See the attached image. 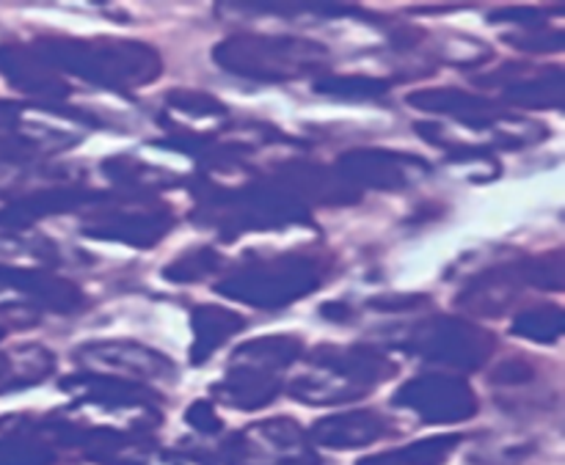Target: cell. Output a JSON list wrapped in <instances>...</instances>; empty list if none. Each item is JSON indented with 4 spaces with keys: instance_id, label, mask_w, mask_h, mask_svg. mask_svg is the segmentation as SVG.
<instances>
[{
    "instance_id": "obj_1",
    "label": "cell",
    "mask_w": 565,
    "mask_h": 465,
    "mask_svg": "<svg viewBox=\"0 0 565 465\" xmlns=\"http://www.w3.org/2000/svg\"><path fill=\"white\" fill-rule=\"evenodd\" d=\"M33 50L53 66L72 77L110 88V91H132L154 83L163 72V58L158 50L136 39H72L47 36L36 39Z\"/></svg>"
},
{
    "instance_id": "obj_2",
    "label": "cell",
    "mask_w": 565,
    "mask_h": 465,
    "mask_svg": "<svg viewBox=\"0 0 565 465\" xmlns=\"http://www.w3.org/2000/svg\"><path fill=\"white\" fill-rule=\"evenodd\" d=\"M309 367L323 372L301 375L290 383L292 400L303 405H342L367 397L379 383L390 380L397 372L395 364L379 347L353 345H320L307 356Z\"/></svg>"
},
{
    "instance_id": "obj_3",
    "label": "cell",
    "mask_w": 565,
    "mask_h": 465,
    "mask_svg": "<svg viewBox=\"0 0 565 465\" xmlns=\"http://www.w3.org/2000/svg\"><path fill=\"white\" fill-rule=\"evenodd\" d=\"M213 61L224 72L246 77V80L290 83L323 72L331 53L326 44L315 39L237 33L215 44Z\"/></svg>"
},
{
    "instance_id": "obj_4",
    "label": "cell",
    "mask_w": 565,
    "mask_h": 465,
    "mask_svg": "<svg viewBox=\"0 0 565 465\" xmlns=\"http://www.w3.org/2000/svg\"><path fill=\"white\" fill-rule=\"evenodd\" d=\"M329 264L320 257L287 253L274 259H248L232 270L215 292L230 301H241L254 309H285L323 286Z\"/></svg>"
},
{
    "instance_id": "obj_5",
    "label": "cell",
    "mask_w": 565,
    "mask_h": 465,
    "mask_svg": "<svg viewBox=\"0 0 565 465\" xmlns=\"http://www.w3.org/2000/svg\"><path fill=\"white\" fill-rule=\"evenodd\" d=\"M196 196L202 198L199 215H210V224L224 235V240L246 229H285L309 220V209L276 182H254L241 191L207 187Z\"/></svg>"
},
{
    "instance_id": "obj_6",
    "label": "cell",
    "mask_w": 565,
    "mask_h": 465,
    "mask_svg": "<svg viewBox=\"0 0 565 465\" xmlns=\"http://www.w3.org/2000/svg\"><path fill=\"white\" fill-rule=\"evenodd\" d=\"M403 350L436 367L452 369V375L478 372L494 353V336L467 320L436 317L414 325Z\"/></svg>"
},
{
    "instance_id": "obj_7",
    "label": "cell",
    "mask_w": 565,
    "mask_h": 465,
    "mask_svg": "<svg viewBox=\"0 0 565 465\" xmlns=\"http://www.w3.org/2000/svg\"><path fill=\"white\" fill-rule=\"evenodd\" d=\"M226 465H320L307 433L292 419H268L224 444Z\"/></svg>"
},
{
    "instance_id": "obj_8",
    "label": "cell",
    "mask_w": 565,
    "mask_h": 465,
    "mask_svg": "<svg viewBox=\"0 0 565 465\" xmlns=\"http://www.w3.org/2000/svg\"><path fill=\"white\" fill-rule=\"evenodd\" d=\"M397 408H408L425 424H461L478 413L480 402L472 386L452 372H423L401 386Z\"/></svg>"
},
{
    "instance_id": "obj_9",
    "label": "cell",
    "mask_w": 565,
    "mask_h": 465,
    "mask_svg": "<svg viewBox=\"0 0 565 465\" xmlns=\"http://www.w3.org/2000/svg\"><path fill=\"white\" fill-rule=\"evenodd\" d=\"M127 207L103 209L83 224V235L94 240L125 242L130 248H154L174 226L169 207L149 202L147 196H125Z\"/></svg>"
},
{
    "instance_id": "obj_10",
    "label": "cell",
    "mask_w": 565,
    "mask_h": 465,
    "mask_svg": "<svg viewBox=\"0 0 565 465\" xmlns=\"http://www.w3.org/2000/svg\"><path fill=\"white\" fill-rule=\"evenodd\" d=\"M75 361L83 364L88 372L116 375V378L132 380H169L174 378V361L163 353L143 347L130 339H110V342H88L75 350Z\"/></svg>"
},
{
    "instance_id": "obj_11",
    "label": "cell",
    "mask_w": 565,
    "mask_h": 465,
    "mask_svg": "<svg viewBox=\"0 0 565 465\" xmlns=\"http://www.w3.org/2000/svg\"><path fill=\"white\" fill-rule=\"evenodd\" d=\"M414 169L428 174L430 165L417 154L390 152V149H351L340 154L334 163V174L351 191H401L412 182Z\"/></svg>"
},
{
    "instance_id": "obj_12",
    "label": "cell",
    "mask_w": 565,
    "mask_h": 465,
    "mask_svg": "<svg viewBox=\"0 0 565 465\" xmlns=\"http://www.w3.org/2000/svg\"><path fill=\"white\" fill-rule=\"evenodd\" d=\"M486 86L502 88L505 102L516 108L541 110L561 108L565 102V72L563 66L530 69L527 64H505L494 75L483 77Z\"/></svg>"
},
{
    "instance_id": "obj_13",
    "label": "cell",
    "mask_w": 565,
    "mask_h": 465,
    "mask_svg": "<svg viewBox=\"0 0 565 465\" xmlns=\"http://www.w3.org/2000/svg\"><path fill=\"white\" fill-rule=\"evenodd\" d=\"M412 108L425 110V113H439L458 119L461 125H469L472 130H489V127H500L513 121V113H508L500 102L494 99L478 97L463 88H419L406 97Z\"/></svg>"
},
{
    "instance_id": "obj_14",
    "label": "cell",
    "mask_w": 565,
    "mask_h": 465,
    "mask_svg": "<svg viewBox=\"0 0 565 465\" xmlns=\"http://www.w3.org/2000/svg\"><path fill=\"white\" fill-rule=\"evenodd\" d=\"M0 75L9 80L11 88L28 97L58 102L72 94L70 83H64V77L33 50V44L31 47L17 42L0 44Z\"/></svg>"
},
{
    "instance_id": "obj_15",
    "label": "cell",
    "mask_w": 565,
    "mask_h": 465,
    "mask_svg": "<svg viewBox=\"0 0 565 465\" xmlns=\"http://www.w3.org/2000/svg\"><path fill=\"white\" fill-rule=\"evenodd\" d=\"M392 430L390 419L375 411H351V413H331V417L318 419L309 430V441L323 450L351 452L364 450V446L379 444Z\"/></svg>"
},
{
    "instance_id": "obj_16",
    "label": "cell",
    "mask_w": 565,
    "mask_h": 465,
    "mask_svg": "<svg viewBox=\"0 0 565 465\" xmlns=\"http://www.w3.org/2000/svg\"><path fill=\"white\" fill-rule=\"evenodd\" d=\"M527 286L530 281L524 262L502 264V268H491L486 270V273H480L478 279L458 295V306L467 309V312L472 314H480V317H500Z\"/></svg>"
},
{
    "instance_id": "obj_17",
    "label": "cell",
    "mask_w": 565,
    "mask_h": 465,
    "mask_svg": "<svg viewBox=\"0 0 565 465\" xmlns=\"http://www.w3.org/2000/svg\"><path fill=\"white\" fill-rule=\"evenodd\" d=\"M61 389L66 394L81 397L83 402L105 408H152L158 402V394H152L147 383H132L116 375L88 372V369H77L61 378Z\"/></svg>"
},
{
    "instance_id": "obj_18",
    "label": "cell",
    "mask_w": 565,
    "mask_h": 465,
    "mask_svg": "<svg viewBox=\"0 0 565 465\" xmlns=\"http://www.w3.org/2000/svg\"><path fill=\"white\" fill-rule=\"evenodd\" d=\"M0 284L33 298L39 306L58 314L77 312V309L83 306V301H86L81 286H75L66 279H58V275L53 273H44V270L6 268V264H0Z\"/></svg>"
},
{
    "instance_id": "obj_19",
    "label": "cell",
    "mask_w": 565,
    "mask_h": 465,
    "mask_svg": "<svg viewBox=\"0 0 565 465\" xmlns=\"http://www.w3.org/2000/svg\"><path fill=\"white\" fill-rule=\"evenodd\" d=\"M22 110L25 105L20 102H0V160H33L77 141L66 132H28V125H22Z\"/></svg>"
},
{
    "instance_id": "obj_20",
    "label": "cell",
    "mask_w": 565,
    "mask_h": 465,
    "mask_svg": "<svg viewBox=\"0 0 565 465\" xmlns=\"http://www.w3.org/2000/svg\"><path fill=\"white\" fill-rule=\"evenodd\" d=\"M215 397L224 405L237 411H263L279 397L281 378L276 372L246 367V364H230V372L221 383H215Z\"/></svg>"
},
{
    "instance_id": "obj_21",
    "label": "cell",
    "mask_w": 565,
    "mask_h": 465,
    "mask_svg": "<svg viewBox=\"0 0 565 465\" xmlns=\"http://www.w3.org/2000/svg\"><path fill=\"white\" fill-rule=\"evenodd\" d=\"M105 193H92L81 191V187H53V191H36L28 193V196L17 198L9 209H3L0 220L9 226H28L39 218H47V215L70 213V209L83 207V204L105 202Z\"/></svg>"
},
{
    "instance_id": "obj_22",
    "label": "cell",
    "mask_w": 565,
    "mask_h": 465,
    "mask_svg": "<svg viewBox=\"0 0 565 465\" xmlns=\"http://www.w3.org/2000/svg\"><path fill=\"white\" fill-rule=\"evenodd\" d=\"M191 328H193V345H191V364L202 367L221 345L241 334L246 328V320L237 312L226 306H215V303H202L193 309L191 314Z\"/></svg>"
},
{
    "instance_id": "obj_23",
    "label": "cell",
    "mask_w": 565,
    "mask_h": 465,
    "mask_svg": "<svg viewBox=\"0 0 565 465\" xmlns=\"http://www.w3.org/2000/svg\"><path fill=\"white\" fill-rule=\"evenodd\" d=\"M303 353V342L298 336H259V339L246 342L232 353V364H246V367L265 369V372H276L296 364Z\"/></svg>"
},
{
    "instance_id": "obj_24",
    "label": "cell",
    "mask_w": 565,
    "mask_h": 465,
    "mask_svg": "<svg viewBox=\"0 0 565 465\" xmlns=\"http://www.w3.org/2000/svg\"><path fill=\"white\" fill-rule=\"evenodd\" d=\"M105 176L110 182H116L119 187L125 191H138V193H152L160 191V187H169L174 185V176L163 169H154V165L141 163V160L130 158V154H116V158H108L103 163Z\"/></svg>"
},
{
    "instance_id": "obj_25",
    "label": "cell",
    "mask_w": 565,
    "mask_h": 465,
    "mask_svg": "<svg viewBox=\"0 0 565 465\" xmlns=\"http://www.w3.org/2000/svg\"><path fill=\"white\" fill-rule=\"evenodd\" d=\"M513 336L535 342V345H555L565 334V314L561 306L552 303H539V306H527L516 314L511 325Z\"/></svg>"
},
{
    "instance_id": "obj_26",
    "label": "cell",
    "mask_w": 565,
    "mask_h": 465,
    "mask_svg": "<svg viewBox=\"0 0 565 465\" xmlns=\"http://www.w3.org/2000/svg\"><path fill=\"white\" fill-rule=\"evenodd\" d=\"M392 88V80L370 75H323L315 80V91L323 97L351 99V102H364V99L384 97Z\"/></svg>"
},
{
    "instance_id": "obj_27",
    "label": "cell",
    "mask_w": 565,
    "mask_h": 465,
    "mask_svg": "<svg viewBox=\"0 0 565 465\" xmlns=\"http://www.w3.org/2000/svg\"><path fill=\"white\" fill-rule=\"evenodd\" d=\"M221 264H224V257L213 246H199L193 251L180 253L171 264H166L163 279L171 281V284H196L207 275L218 273Z\"/></svg>"
},
{
    "instance_id": "obj_28",
    "label": "cell",
    "mask_w": 565,
    "mask_h": 465,
    "mask_svg": "<svg viewBox=\"0 0 565 465\" xmlns=\"http://www.w3.org/2000/svg\"><path fill=\"white\" fill-rule=\"evenodd\" d=\"M461 444V435H430L395 452L401 465H445Z\"/></svg>"
},
{
    "instance_id": "obj_29",
    "label": "cell",
    "mask_w": 565,
    "mask_h": 465,
    "mask_svg": "<svg viewBox=\"0 0 565 465\" xmlns=\"http://www.w3.org/2000/svg\"><path fill=\"white\" fill-rule=\"evenodd\" d=\"M524 270H527L530 286H535V290L563 292V286H565L563 251H552V253H546V257L524 259Z\"/></svg>"
},
{
    "instance_id": "obj_30",
    "label": "cell",
    "mask_w": 565,
    "mask_h": 465,
    "mask_svg": "<svg viewBox=\"0 0 565 465\" xmlns=\"http://www.w3.org/2000/svg\"><path fill=\"white\" fill-rule=\"evenodd\" d=\"M166 105L180 113L199 116V119H218L226 116V105L221 99L210 97L204 91H191V88H174L171 94H166Z\"/></svg>"
},
{
    "instance_id": "obj_31",
    "label": "cell",
    "mask_w": 565,
    "mask_h": 465,
    "mask_svg": "<svg viewBox=\"0 0 565 465\" xmlns=\"http://www.w3.org/2000/svg\"><path fill=\"white\" fill-rule=\"evenodd\" d=\"M505 42L522 53H561L565 47V33L552 31V28H524L519 33H508Z\"/></svg>"
},
{
    "instance_id": "obj_32",
    "label": "cell",
    "mask_w": 565,
    "mask_h": 465,
    "mask_svg": "<svg viewBox=\"0 0 565 465\" xmlns=\"http://www.w3.org/2000/svg\"><path fill=\"white\" fill-rule=\"evenodd\" d=\"M53 450L25 439L0 441V465H53Z\"/></svg>"
},
{
    "instance_id": "obj_33",
    "label": "cell",
    "mask_w": 565,
    "mask_h": 465,
    "mask_svg": "<svg viewBox=\"0 0 565 465\" xmlns=\"http://www.w3.org/2000/svg\"><path fill=\"white\" fill-rule=\"evenodd\" d=\"M489 380L494 386H527L535 380V367L530 358L513 356V358H505V361L489 375Z\"/></svg>"
},
{
    "instance_id": "obj_34",
    "label": "cell",
    "mask_w": 565,
    "mask_h": 465,
    "mask_svg": "<svg viewBox=\"0 0 565 465\" xmlns=\"http://www.w3.org/2000/svg\"><path fill=\"white\" fill-rule=\"evenodd\" d=\"M185 424L191 430H196L199 435H218L221 430H224V422H221L218 413H215L213 402L207 400H199L193 402V405H188Z\"/></svg>"
},
{
    "instance_id": "obj_35",
    "label": "cell",
    "mask_w": 565,
    "mask_h": 465,
    "mask_svg": "<svg viewBox=\"0 0 565 465\" xmlns=\"http://www.w3.org/2000/svg\"><path fill=\"white\" fill-rule=\"evenodd\" d=\"M519 22V25L524 28H539L544 25L546 20V11L541 9H502V11H494L491 14V22Z\"/></svg>"
},
{
    "instance_id": "obj_36",
    "label": "cell",
    "mask_w": 565,
    "mask_h": 465,
    "mask_svg": "<svg viewBox=\"0 0 565 465\" xmlns=\"http://www.w3.org/2000/svg\"><path fill=\"white\" fill-rule=\"evenodd\" d=\"M320 317L331 320V323H345L351 317V306H345V303H326V306H320Z\"/></svg>"
},
{
    "instance_id": "obj_37",
    "label": "cell",
    "mask_w": 565,
    "mask_h": 465,
    "mask_svg": "<svg viewBox=\"0 0 565 465\" xmlns=\"http://www.w3.org/2000/svg\"><path fill=\"white\" fill-rule=\"evenodd\" d=\"M356 465H401V463H397L395 452H390V455H375V457H364V461H359Z\"/></svg>"
},
{
    "instance_id": "obj_38",
    "label": "cell",
    "mask_w": 565,
    "mask_h": 465,
    "mask_svg": "<svg viewBox=\"0 0 565 465\" xmlns=\"http://www.w3.org/2000/svg\"><path fill=\"white\" fill-rule=\"evenodd\" d=\"M3 334H6V331H3V328H0V339H3Z\"/></svg>"
}]
</instances>
